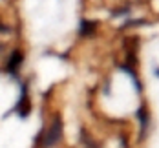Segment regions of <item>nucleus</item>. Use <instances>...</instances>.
<instances>
[{"instance_id": "nucleus-2", "label": "nucleus", "mask_w": 159, "mask_h": 148, "mask_svg": "<svg viewBox=\"0 0 159 148\" xmlns=\"http://www.w3.org/2000/svg\"><path fill=\"white\" fill-rule=\"evenodd\" d=\"M20 62H22V53L15 51V53H13V57L9 59V71H11V73H15L16 70L20 68Z\"/></svg>"}, {"instance_id": "nucleus-1", "label": "nucleus", "mask_w": 159, "mask_h": 148, "mask_svg": "<svg viewBox=\"0 0 159 148\" xmlns=\"http://www.w3.org/2000/svg\"><path fill=\"white\" fill-rule=\"evenodd\" d=\"M59 133H61V123L57 121V123H53L51 130L48 132V135H46V139H44V146H51V145L59 139Z\"/></svg>"}]
</instances>
